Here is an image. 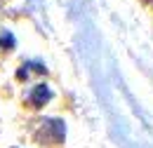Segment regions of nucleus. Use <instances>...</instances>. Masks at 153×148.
I'll return each mask as SVG.
<instances>
[{
    "instance_id": "obj_3",
    "label": "nucleus",
    "mask_w": 153,
    "mask_h": 148,
    "mask_svg": "<svg viewBox=\"0 0 153 148\" xmlns=\"http://www.w3.org/2000/svg\"><path fill=\"white\" fill-rule=\"evenodd\" d=\"M146 2H153V0H146Z\"/></svg>"
},
{
    "instance_id": "obj_2",
    "label": "nucleus",
    "mask_w": 153,
    "mask_h": 148,
    "mask_svg": "<svg viewBox=\"0 0 153 148\" xmlns=\"http://www.w3.org/2000/svg\"><path fill=\"white\" fill-rule=\"evenodd\" d=\"M0 45L7 47V50H12V47H14V38H12V33L5 31V33H2V40H0Z\"/></svg>"
},
{
    "instance_id": "obj_1",
    "label": "nucleus",
    "mask_w": 153,
    "mask_h": 148,
    "mask_svg": "<svg viewBox=\"0 0 153 148\" xmlns=\"http://www.w3.org/2000/svg\"><path fill=\"white\" fill-rule=\"evenodd\" d=\"M50 99H52V90H50L47 85H38V87H33V92H31V104H33L36 108H42Z\"/></svg>"
}]
</instances>
